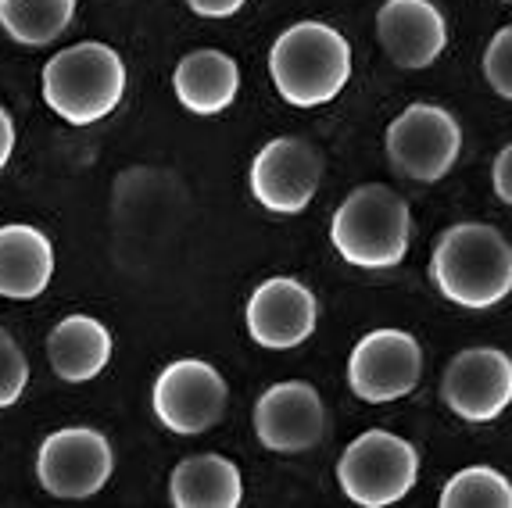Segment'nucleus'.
I'll return each instance as SVG.
<instances>
[{"label": "nucleus", "mask_w": 512, "mask_h": 508, "mask_svg": "<svg viewBox=\"0 0 512 508\" xmlns=\"http://www.w3.org/2000/svg\"><path fill=\"white\" fill-rule=\"evenodd\" d=\"M502 4H509V0H502Z\"/></svg>", "instance_id": "obj_26"}, {"label": "nucleus", "mask_w": 512, "mask_h": 508, "mask_svg": "<svg viewBox=\"0 0 512 508\" xmlns=\"http://www.w3.org/2000/svg\"><path fill=\"white\" fill-rule=\"evenodd\" d=\"M11 151H15V122H11L8 108H0V169L8 165Z\"/></svg>", "instance_id": "obj_25"}, {"label": "nucleus", "mask_w": 512, "mask_h": 508, "mask_svg": "<svg viewBox=\"0 0 512 508\" xmlns=\"http://www.w3.org/2000/svg\"><path fill=\"white\" fill-rule=\"evenodd\" d=\"M111 348H115V340L104 322L90 319V315H65L51 330L47 358L61 380L86 383L104 373V365L111 362Z\"/></svg>", "instance_id": "obj_17"}, {"label": "nucleus", "mask_w": 512, "mask_h": 508, "mask_svg": "<svg viewBox=\"0 0 512 508\" xmlns=\"http://www.w3.org/2000/svg\"><path fill=\"white\" fill-rule=\"evenodd\" d=\"M441 505L444 508H512V487L498 469L470 466L444 483Z\"/></svg>", "instance_id": "obj_20"}, {"label": "nucleus", "mask_w": 512, "mask_h": 508, "mask_svg": "<svg viewBox=\"0 0 512 508\" xmlns=\"http://www.w3.org/2000/svg\"><path fill=\"white\" fill-rule=\"evenodd\" d=\"M248 333L255 344L269 351H291L316 333L319 301L305 283L291 276H273L251 294Z\"/></svg>", "instance_id": "obj_13"}, {"label": "nucleus", "mask_w": 512, "mask_h": 508, "mask_svg": "<svg viewBox=\"0 0 512 508\" xmlns=\"http://www.w3.org/2000/svg\"><path fill=\"white\" fill-rule=\"evenodd\" d=\"M269 72L294 108L330 104L351 79V43L326 22H298L269 51Z\"/></svg>", "instance_id": "obj_2"}, {"label": "nucleus", "mask_w": 512, "mask_h": 508, "mask_svg": "<svg viewBox=\"0 0 512 508\" xmlns=\"http://www.w3.org/2000/svg\"><path fill=\"white\" fill-rule=\"evenodd\" d=\"M419 455L405 437L387 430H366L344 448L337 462V483L355 505L387 508L416 487Z\"/></svg>", "instance_id": "obj_5"}, {"label": "nucleus", "mask_w": 512, "mask_h": 508, "mask_svg": "<svg viewBox=\"0 0 512 508\" xmlns=\"http://www.w3.org/2000/svg\"><path fill=\"white\" fill-rule=\"evenodd\" d=\"M323 179V158L301 136H276L251 161V194L276 215L305 212Z\"/></svg>", "instance_id": "obj_10"}, {"label": "nucleus", "mask_w": 512, "mask_h": 508, "mask_svg": "<svg viewBox=\"0 0 512 508\" xmlns=\"http://www.w3.org/2000/svg\"><path fill=\"white\" fill-rule=\"evenodd\" d=\"M54 247L36 226H0V297L33 301L51 287Z\"/></svg>", "instance_id": "obj_15"}, {"label": "nucleus", "mask_w": 512, "mask_h": 508, "mask_svg": "<svg viewBox=\"0 0 512 508\" xmlns=\"http://www.w3.org/2000/svg\"><path fill=\"white\" fill-rule=\"evenodd\" d=\"M76 18V0H0V26L15 43L47 47Z\"/></svg>", "instance_id": "obj_19"}, {"label": "nucleus", "mask_w": 512, "mask_h": 508, "mask_svg": "<svg viewBox=\"0 0 512 508\" xmlns=\"http://www.w3.org/2000/svg\"><path fill=\"white\" fill-rule=\"evenodd\" d=\"M376 36L394 65L430 68L448 43V26L430 0H384L376 11Z\"/></svg>", "instance_id": "obj_14"}, {"label": "nucleus", "mask_w": 512, "mask_h": 508, "mask_svg": "<svg viewBox=\"0 0 512 508\" xmlns=\"http://www.w3.org/2000/svg\"><path fill=\"white\" fill-rule=\"evenodd\" d=\"M423 348L405 330H373L355 344L348 358V387L369 405L402 401L419 387Z\"/></svg>", "instance_id": "obj_9"}, {"label": "nucleus", "mask_w": 512, "mask_h": 508, "mask_svg": "<svg viewBox=\"0 0 512 508\" xmlns=\"http://www.w3.org/2000/svg\"><path fill=\"white\" fill-rule=\"evenodd\" d=\"M151 401L165 430L194 437V433H208L222 419L230 387L215 365L201 358H180L158 373Z\"/></svg>", "instance_id": "obj_8"}, {"label": "nucleus", "mask_w": 512, "mask_h": 508, "mask_svg": "<svg viewBox=\"0 0 512 508\" xmlns=\"http://www.w3.org/2000/svg\"><path fill=\"white\" fill-rule=\"evenodd\" d=\"M240 498V469L222 455L183 458L169 476V501L176 508H237Z\"/></svg>", "instance_id": "obj_18"}, {"label": "nucleus", "mask_w": 512, "mask_h": 508, "mask_svg": "<svg viewBox=\"0 0 512 508\" xmlns=\"http://www.w3.org/2000/svg\"><path fill=\"white\" fill-rule=\"evenodd\" d=\"M330 240L348 265L394 269L409 254V204L387 183H366V187L351 190L341 208L333 212Z\"/></svg>", "instance_id": "obj_4"}, {"label": "nucleus", "mask_w": 512, "mask_h": 508, "mask_svg": "<svg viewBox=\"0 0 512 508\" xmlns=\"http://www.w3.org/2000/svg\"><path fill=\"white\" fill-rule=\"evenodd\" d=\"M441 398L466 423H491L512 401V358L498 348H466L441 380Z\"/></svg>", "instance_id": "obj_11"}, {"label": "nucleus", "mask_w": 512, "mask_h": 508, "mask_svg": "<svg viewBox=\"0 0 512 508\" xmlns=\"http://www.w3.org/2000/svg\"><path fill=\"white\" fill-rule=\"evenodd\" d=\"M126 94V65L108 43L86 40L43 65V101L69 126H94L119 108Z\"/></svg>", "instance_id": "obj_3"}, {"label": "nucleus", "mask_w": 512, "mask_h": 508, "mask_svg": "<svg viewBox=\"0 0 512 508\" xmlns=\"http://www.w3.org/2000/svg\"><path fill=\"white\" fill-rule=\"evenodd\" d=\"M430 276L452 305L484 312L509 297L512 247L487 222H459L437 240Z\"/></svg>", "instance_id": "obj_1"}, {"label": "nucleus", "mask_w": 512, "mask_h": 508, "mask_svg": "<svg viewBox=\"0 0 512 508\" xmlns=\"http://www.w3.org/2000/svg\"><path fill=\"white\" fill-rule=\"evenodd\" d=\"M187 8L201 18H230L244 8V0H187Z\"/></svg>", "instance_id": "obj_23"}, {"label": "nucleus", "mask_w": 512, "mask_h": 508, "mask_svg": "<svg viewBox=\"0 0 512 508\" xmlns=\"http://www.w3.org/2000/svg\"><path fill=\"white\" fill-rule=\"evenodd\" d=\"M176 97L194 115H219L237 101L240 90V68L230 54L222 51H194L180 58L172 72Z\"/></svg>", "instance_id": "obj_16"}, {"label": "nucleus", "mask_w": 512, "mask_h": 508, "mask_svg": "<svg viewBox=\"0 0 512 508\" xmlns=\"http://www.w3.org/2000/svg\"><path fill=\"white\" fill-rule=\"evenodd\" d=\"M29 387V358L8 330H0V408H11Z\"/></svg>", "instance_id": "obj_21"}, {"label": "nucleus", "mask_w": 512, "mask_h": 508, "mask_svg": "<svg viewBox=\"0 0 512 508\" xmlns=\"http://www.w3.org/2000/svg\"><path fill=\"white\" fill-rule=\"evenodd\" d=\"M495 194L498 201H512V147H502L495 158Z\"/></svg>", "instance_id": "obj_24"}, {"label": "nucleus", "mask_w": 512, "mask_h": 508, "mask_svg": "<svg viewBox=\"0 0 512 508\" xmlns=\"http://www.w3.org/2000/svg\"><path fill=\"white\" fill-rule=\"evenodd\" d=\"M484 79L498 97H512V29H498L484 51Z\"/></svg>", "instance_id": "obj_22"}, {"label": "nucleus", "mask_w": 512, "mask_h": 508, "mask_svg": "<svg viewBox=\"0 0 512 508\" xmlns=\"http://www.w3.org/2000/svg\"><path fill=\"white\" fill-rule=\"evenodd\" d=\"M115 473V448L101 430L65 426L40 444L36 476L43 491L65 501L94 498Z\"/></svg>", "instance_id": "obj_7"}, {"label": "nucleus", "mask_w": 512, "mask_h": 508, "mask_svg": "<svg viewBox=\"0 0 512 508\" xmlns=\"http://www.w3.org/2000/svg\"><path fill=\"white\" fill-rule=\"evenodd\" d=\"M462 154L459 119L441 104H409L387 126V158L416 183H437Z\"/></svg>", "instance_id": "obj_6"}, {"label": "nucleus", "mask_w": 512, "mask_h": 508, "mask_svg": "<svg viewBox=\"0 0 512 508\" xmlns=\"http://www.w3.org/2000/svg\"><path fill=\"white\" fill-rule=\"evenodd\" d=\"M255 433L269 451L301 455L326 437V408L319 390L305 380L269 387L255 405Z\"/></svg>", "instance_id": "obj_12"}]
</instances>
